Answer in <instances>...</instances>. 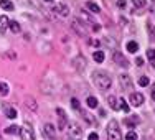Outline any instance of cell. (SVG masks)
Masks as SVG:
<instances>
[{"mask_svg":"<svg viewBox=\"0 0 155 140\" xmlns=\"http://www.w3.org/2000/svg\"><path fill=\"white\" fill-rule=\"evenodd\" d=\"M139 84H140V86H143V87L149 86V78H147V76H142V78L139 79Z\"/></svg>","mask_w":155,"mask_h":140,"instance_id":"31","label":"cell"},{"mask_svg":"<svg viewBox=\"0 0 155 140\" xmlns=\"http://www.w3.org/2000/svg\"><path fill=\"white\" fill-rule=\"evenodd\" d=\"M107 102H109L110 109L119 110V102H117V97H116V96H109V97H107Z\"/></svg>","mask_w":155,"mask_h":140,"instance_id":"12","label":"cell"},{"mask_svg":"<svg viewBox=\"0 0 155 140\" xmlns=\"http://www.w3.org/2000/svg\"><path fill=\"white\" fill-rule=\"evenodd\" d=\"M132 3H134L135 8H143L147 5V0H132Z\"/></svg>","mask_w":155,"mask_h":140,"instance_id":"26","label":"cell"},{"mask_svg":"<svg viewBox=\"0 0 155 140\" xmlns=\"http://www.w3.org/2000/svg\"><path fill=\"white\" fill-rule=\"evenodd\" d=\"M66 130H68V135L73 140H79L81 137H83V129H81L79 124H76V122H71L69 127H66Z\"/></svg>","mask_w":155,"mask_h":140,"instance_id":"3","label":"cell"},{"mask_svg":"<svg viewBox=\"0 0 155 140\" xmlns=\"http://www.w3.org/2000/svg\"><path fill=\"white\" fill-rule=\"evenodd\" d=\"M139 122V117H129V119H125V125H129V127H134V125H137Z\"/></svg>","mask_w":155,"mask_h":140,"instance_id":"22","label":"cell"},{"mask_svg":"<svg viewBox=\"0 0 155 140\" xmlns=\"http://www.w3.org/2000/svg\"><path fill=\"white\" fill-rule=\"evenodd\" d=\"M0 140H2V134H0Z\"/></svg>","mask_w":155,"mask_h":140,"instance_id":"43","label":"cell"},{"mask_svg":"<svg viewBox=\"0 0 155 140\" xmlns=\"http://www.w3.org/2000/svg\"><path fill=\"white\" fill-rule=\"evenodd\" d=\"M147 27H149L150 36H152V38H155V28H153V25H152V23H147Z\"/></svg>","mask_w":155,"mask_h":140,"instance_id":"33","label":"cell"},{"mask_svg":"<svg viewBox=\"0 0 155 140\" xmlns=\"http://www.w3.org/2000/svg\"><path fill=\"white\" fill-rule=\"evenodd\" d=\"M130 104L135 106V107H139V106L143 104V96L140 93H132L130 94Z\"/></svg>","mask_w":155,"mask_h":140,"instance_id":"8","label":"cell"},{"mask_svg":"<svg viewBox=\"0 0 155 140\" xmlns=\"http://www.w3.org/2000/svg\"><path fill=\"white\" fill-rule=\"evenodd\" d=\"M56 114H58V127H60L61 130H66V127H68V117H66V112L61 107H58Z\"/></svg>","mask_w":155,"mask_h":140,"instance_id":"5","label":"cell"},{"mask_svg":"<svg viewBox=\"0 0 155 140\" xmlns=\"http://www.w3.org/2000/svg\"><path fill=\"white\" fill-rule=\"evenodd\" d=\"M142 140H155V138H152V137H150V138H149V137H145V138H142Z\"/></svg>","mask_w":155,"mask_h":140,"instance_id":"40","label":"cell"},{"mask_svg":"<svg viewBox=\"0 0 155 140\" xmlns=\"http://www.w3.org/2000/svg\"><path fill=\"white\" fill-rule=\"evenodd\" d=\"M89 45H91V46H96V48H97V46H99V41H97V40H89Z\"/></svg>","mask_w":155,"mask_h":140,"instance_id":"35","label":"cell"},{"mask_svg":"<svg viewBox=\"0 0 155 140\" xmlns=\"http://www.w3.org/2000/svg\"><path fill=\"white\" fill-rule=\"evenodd\" d=\"M143 64V60L142 58H137V66H142Z\"/></svg>","mask_w":155,"mask_h":140,"instance_id":"39","label":"cell"},{"mask_svg":"<svg viewBox=\"0 0 155 140\" xmlns=\"http://www.w3.org/2000/svg\"><path fill=\"white\" fill-rule=\"evenodd\" d=\"M93 83L96 84V87H97L99 91H107L110 86H112V83H110V78L106 73L102 71H97L93 74Z\"/></svg>","mask_w":155,"mask_h":140,"instance_id":"1","label":"cell"},{"mask_svg":"<svg viewBox=\"0 0 155 140\" xmlns=\"http://www.w3.org/2000/svg\"><path fill=\"white\" fill-rule=\"evenodd\" d=\"M119 83H120V87L124 91H130L132 89V79L129 74H120L119 76Z\"/></svg>","mask_w":155,"mask_h":140,"instance_id":"7","label":"cell"},{"mask_svg":"<svg viewBox=\"0 0 155 140\" xmlns=\"http://www.w3.org/2000/svg\"><path fill=\"white\" fill-rule=\"evenodd\" d=\"M93 30L94 31H99V30H101V25H99V23H93Z\"/></svg>","mask_w":155,"mask_h":140,"instance_id":"37","label":"cell"},{"mask_svg":"<svg viewBox=\"0 0 155 140\" xmlns=\"http://www.w3.org/2000/svg\"><path fill=\"white\" fill-rule=\"evenodd\" d=\"M45 2H53V0H45Z\"/></svg>","mask_w":155,"mask_h":140,"instance_id":"42","label":"cell"},{"mask_svg":"<svg viewBox=\"0 0 155 140\" xmlns=\"http://www.w3.org/2000/svg\"><path fill=\"white\" fill-rule=\"evenodd\" d=\"M114 61H116L119 66H124V68H127V66H129V63L124 58V54L119 53V51H116V53H114Z\"/></svg>","mask_w":155,"mask_h":140,"instance_id":"10","label":"cell"},{"mask_svg":"<svg viewBox=\"0 0 155 140\" xmlns=\"http://www.w3.org/2000/svg\"><path fill=\"white\" fill-rule=\"evenodd\" d=\"M87 106H89L91 109H96V107H97V99L93 97V96H91V97H87Z\"/></svg>","mask_w":155,"mask_h":140,"instance_id":"27","label":"cell"},{"mask_svg":"<svg viewBox=\"0 0 155 140\" xmlns=\"http://www.w3.org/2000/svg\"><path fill=\"white\" fill-rule=\"evenodd\" d=\"M0 7H2L3 10H8V12H12L15 7H13V3L10 2V0H0Z\"/></svg>","mask_w":155,"mask_h":140,"instance_id":"13","label":"cell"},{"mask_svg":"<svg viewBox=\"0 0 155 140\" xmlns=\"http://www.w3.org/2000/svg\"><path fill=\"white\" fill-rule=\"evenodd\" d=\"M117 7H119V8H124V7H125V0H117Z\"/></svg>","mask_w":155,"mask_h":140,"instance_id":"34","label":"cell"},{"mask_svg":"<svg viewBox=\"0 0 155 140\" xmlns=\"http://www.w3.org/2000/svg\"><path fill=\"white\" fill-rule=\"evenodd\" d=\"M71 106L74 110H79V101H78V99H74V97L71 99Z\"/></svg>","mask_w":155,"mask_h":140,"instance_id":"32","label":"cell"},{"mask_svg":"<svg viewBox=\"0 0 155 140\" xmlns=\"http://www.w3.org/2000/svg\"><path fill=\"white\" fill-rule=\"evenodd\" d=\"M152 97H153V101H155V91H153V93H152Z\"/></svg>","mask_w":155,"mask_h":140,"instance_id":"41","label":"cell"},{"mask_svg":"<svg viewBox=\"0 0 155 140\" xmlns=\"http://www.w3.org/2000/svg\"><path fill=\"white\" fill-rule=\"evenodd\" d=\"M137 50H139V43H135V41H129L127 43V51L129 53H137Z\"/></svg>","mask_w":155,"mask_h":140,"instance_id":"18","label":"cell"},{"mask_svg":"<svg viewBox=\"0 0 155 140\" xmlns=\"http://www.w3.org/2000/svg\"><path fill=\"white\" fill-rule=\"evenodd\" d=\"M8 28H10L13 33H20V23H18V21H15V20H10V21H8Z\"/></svg>","mask_w":155,"mask_h":140,"instance_id":"15","label":"cell"},{"mask_svg":"<svg viewBox=\"0 0 155 140\" xmlns=\"http://www.w3.org/2000/svg\"><path fill=\"white\" fill-rule=\"evenodd\" d=\"M125 140H137V134H135L134 130L127 132V135H125Z\"/></svg>","mask_w":155,"mask_h":140,"instance_id":"29","label":"cell"},{"mask_svg":"<svg viewBox=\"0 0 155 140\" xmlns=\"http://www.w3.org/2000/svg\"><path fill=\"white\" fill-rule=\"evenodd\" d=\"M5 116L8 117V119H15V117H17V110L13 109V107H7V110H5Z\"/></svg>","mask_w":155,"mask_h":140,"instance_id":"23","label":"cell"},{"mask_svg":"<svg viewBox=\"0 0 155 140\" xmlns=\"http://www.w3.org/2000/svg\"><path fill=\"white\" fill-rule=\"evenodd\" d=\"M20 137L21 140H35V132H33V127L30 124H25L20 129Z\"/></svg>","mask_w":155,"mask_h":140,"instance_id":"4","label":"cell"},{"mask_svg":"<svg viewBox=\"0 0 155 140\" xmlns=\"http://www.w3.org/2000/svg\"><path fill=\"white\" fill-rule=\"evenodd\" d=\"M86 7L91 10V12H94V13H99V10H101V8H99V5H97V3H96V2H91V0L86 3Z\"/></svg>","mask_w":155,"mask_h":140,"instance_id":"19","label":"cell"},{"mask_svg":"<svg viewBox=\"0 0 155 140\" xmlns=\"http://www.w3.org/2000/svg\"><path fill=\"white\" fill-rule=\"evenodd\" d=\"M54 12H56L58 15H61V17H68L69 15V8H68V5H66V3H56Z\"/></svg>","mask_w":155,"mask_h":140,"instance_id":"9","label":"cell"},{"mask_svg":"<svg viewBox=\"0 0 155 140\" xmlns=\"http://www.w3.org/2000/svg\"><path fill=\"white\" fill-rule=\"evenodd\" d=\"M7 94H8V84L0 81V96H7Z\"/></svg>","mask_w":155,"mask_h":140,"instance_id":"25","label":"cell"},{"mask_svg":"<svg viewBox=\"0 0 155 140\" xmlns=\"http://www.w3.org/2000/svg\"><path fill=\"white\" fill-rule=\"evenodd\" d=\"M93 58H94L96 63H102V61H104V58H106V54L102 53V51H96V53L93 54Z\"/></svg>","mask_w":155,"mask_h":140,"instance_id":"20","label":"cell"},{"mask_svg":"<svg viewBox=\"0 0 155 140\" xmlns=\"http://www.w3.org/2000/svg\"><path fill=\"white\" fill-rule=\"evenodd\" d=\"M107 140H122V134H120L119 124L116 120H110L107 125Z\"/></svg>","mask_w":155,"mask_h":140,"instance_id":"2","label":"cell"},{"mask_svg":"<svg viewBox=\"0 0 155 140\" xmlns=\"http://www.w3.org/2000/svg\"><path fill=\"white\" fill-rule=\"evenodd\" d=\"M43 134H45L48 138L56 140V127H54L53 124H45L43 125Z\"/></svg>","mask_w":155,"mask_h":140,"instance_id":"6","label":"cell"},{"mask_svg":"<svg viewBox=\"0 0 155 140\" xmlns=\"http://www.w3.org/2000/svg\"><path fill=\"white\" fill-rule=\"evenodd\" d=\"M119 109H122V112H129V104L122 97H120V101H119Z\"/></svg>","mask_w":155,"mask_h":140,"instance_id":"28","label":"cell"},{"mask_svg":"<svg viewBox=\"0 0 155 140\" xmlns=\"http://www.w3.org/2000/svg\"><path fill=\"white\" fill-rule=\"evenodd\" d=\"M8 17H5V15H2L0 17V31H5L7 28H8Z\"/></svg>","mask_w":155,"mask_h":140,"instance_id":"14","label":"cell"},{"mask_svg":"<svg viewBox=\"0 0 155 140\" xmlns=\"http://www.w3.org/2000/svg\"><path fill=\"white\" fill-rule=\"evenodd\" d=\"M3 132H5V134H20V129H18L17 125H10V127H7Z\"/></svg>","mask_w":155,"mask_h":140,"instance_id":"24","label":"cell"},{"mask_svg":"<svg viewBox=\"0 0 155 140\" xmlns=\"http://www.w3.org/2000/svg\"><path fill=\"white\" fill-rule=\"evenodd\" d=\"M25 104H27V107L30 109V110H36L38 109V106H36V101L33 97H28L27 101H25Z\"/></svg>","mask_w":155,"mask_h":140,"instance_id":"17","label":"cell"},{"mask_svg":"<svg viewBox=\"0 0 155 140\" xmlns=\"http://www.w3.org/2000/svg\"><path fill=\"white\" fill-rule=\"evenodd\" d=\"M147 58H149L150 61H155V50H152V48L147 50Z\"/></svg>","mask_w":155,"mask_h":140,"instance_id":"30","label":"cell"},{"mask_svg":"<svg viewBox=\"0 0 155 140\" xmlns=\"http://www.w3.org/2000/svg\"><path fill=\"white\" fill-rule=\"evenodd\" d=\"M89 140H99V135L93 132V134H89Z\"/></svg>","mask_w":155,"mask_h":140,"instance_id":"36","label":"cell"},{"mask_svg":"<svg viewBox=\"0 0 155 140\" xmlns=\"http://www.w3.org/2000/svg\"><path fill=\"white\" fill-rule=\"evenodd\" d=\"M83 117L86 119V122L89 124V125H97V122H96V119H94L93 116H91L89 112H86V110H84V112H83Z\"/></svg>","mask_w":155,"mask_h":140,"instance_id":"16","label":"cell"},{"mask_svg":"<svg viewBox=\"0 0 155 140\" xmlns=\"http://www.w3.org/2000/svg\"><path fill=\"white\" fill-rule=\"evenodd\" d=\"M71 27H73V30H74L79 36H84V27H81V25H79V20H76V18H74V20H71Z\"/></svg>","mask_w":155,"mask_h":140,"instance_id":"11","label":"cell"},{"mask_svg":"<svg viewBox=\"0 0 155 140\" xmlns=\"http://www.w3.org/2000/svg\"><path fill=\"white\" fill-rule=\"evenodd\" d=\"M79 21H84V23H91V18H89V15H87L84 10H79Z\"/></svg>","mask_w":155,"mask_h":140,"instance_id":"21","label":"cell"},{"mask_svg":"<svg viewBox=\"0 0 155 140\" xmlns=\"http://www.w3.org/2000/svg\"><path fill=\"white\" fill-rule=\"evenodd\" d=\"M150 10L155 12V0H150Z\"/></svg>","mask_w":155,"mask_h":140,"instance_id":"38","label":"cell"}]
</instances>
